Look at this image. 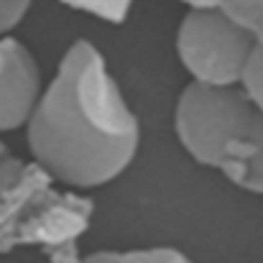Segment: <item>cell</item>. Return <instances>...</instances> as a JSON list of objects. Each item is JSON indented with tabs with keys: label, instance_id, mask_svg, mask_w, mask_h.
I'll use <instances>...</instances> for the list:
<instances>
[{
	"label": "cell",
	"instance_id": "30bf717a",
	"mask_svg": "<svg viewBox=\"0 0 263 263\" xmlns=\"http://www.w3.org/2000/svg\"><path fill=\"white\" fill-rule=\"evenodd\" d=\"M243 89H246V95L256 102V107L263 112V49H258V51L253 54V62H251V67H248Z\"/></svg>",
	"mask_w": 263,
	"mask_h": 263
},
{
	"label": "cell",
	"instance_id": "5b68a950",
	"mask_svg": "<svg viewBox=\"0 0 263 263\" xmlns=\"http://www.w3.org/2000/svg\"><path fill=\"white\" fill-rule=\"evenodd\" d=\"M41 92L44 80L31 49L13 36H0V133L26 128Z\"/></svg>",
	"mask_w": 263,
	"mask_h": 263
},
{
	"label": "cell",
	"instance_id": "3957f363",
	"mask_svg": "<svg viewBox=\"0 0 263 263\" xmlns=\"http://www.w3.org/2000/svg\"><path fill=\"white\" fill-rule=\"evenodd\" d=\"M174 133L199 166L263 197V112L243 87L186 85L174 107Z\"/></svg>",
	"mask_w": 263,
	"mask_h": 263
},
{
	"label": "cell",
	"instance_id": "9c48e42d",
	"mask_svg": "<svg viewBox=\"0 0 263 263\" xmlns=\"http://www.w3.org/2000/svg\"><path fill=\"white\" fill-rule=\"evenodd\" d=\"M33 0H0V36H10V31L26 18Z\"/></svg>",
	"mask_w": 263,
	"mask_h": 263
},
{
	"label": "cell",
	"instance_id": "6da1fadb",
	"mask_svg": "<svg viewBox=\"0 0 263 263\" xmlns=\"http://www.w3.org/2000/svg\"><path fill=\"white\" fill-rule=\"evenodd\" d=\"M31 159L59 184L89 192L130 169L141 123L92 41H74L26 123Z\"/></svg>",
	"mask_w": 263,
	"mask_h": 263
},
{
	"label": "cell",
	"instance_id": "8992f818",
	"mask_svg": "<svg viewBox=\"0 0 263 263\" xmlns=\"http://www.w3.org/2000/svg\"><path fill=\"white\" fill-rule=\"evenodd\" d=\"M80 263H194L179 248H128V251H95L82 256Z\"/></svg>",
	"mask_w": 263,
	"mask_h": 263
},
{
	"label": "cell",
	"instance_id": "7c38bea8",
	"mask_svg": "<svg viewBox=\"0 0 263 263\" xmlns=\"http://www.w3.org/2000/svg\"><path fill=\"white\" fill-rule=\"evenodd\" d=\"M8 154H10V151H8V146L3 143V133H0V159H3V156H8Z\"/></svg>",
	"mask_w": 263,
	"mask_h": 263
},
{
	"label": "cell",
	"instance_id": "7a4b0ae2",
	"mask_svg": "<svg viewBox=\"0 0 263 263\" xmlns=\"http://www.w3.org/2000/svg\"><path fill=\"white\" fill-rule=\"evenodd\" d=\"M95 202L59 184L33 159H0V253L39 251L49 263H80Z\"/></svg>",
	"mask_w": 263,
	"mask_h": 263
},
{
	"label": "cell",
	"instance_id": "277c9868",
	"mask_svg": "<svg viewBox=\"0 0 263 263\" xmlns=\"http://www.w3.org/2000/svg\"><path fill=\"white\" fill-rule=\"evenodd\" d=\"M258 44L225 8H186L176 28V57L192 85L243 87Z\"/></svg>",
	"mask_w": 263,
	"mask_h": 263
},
{
	"label": "cell",
	"instance_id": "8fae6325",
	"mask_svg": "<svg viewBox=\"0 0 263 263\" xmlns=\"http://www.w3.org/2000/svg\"><path fill=\"white\" fill-rule=\"evenodd\" d=\"M184 3L186 8H235V5H243V3H253V0H179Z\"/></svg>",
	"mask_w": 263,
	"mask_h": 263
},
{
	"label": "cell",
	"instance_id": "52a82bcc",
	"mask_svg": "<svg viewBox=\"0 0 263 263\" xmlns=\"http://www.w3.org/2000/svg\"><path fill=\"white\" fill-rule=\"evenodd\" d=\"M62 5L72 8V10H80V13H87L92 18H100L105 23H123L133 8L136 0H59Z\"/></svg>",
	"mask_w": 263,
	"mask_h": 263
},
{
	"label": "cell",
	"instance_id": "ba28073f",
	"mask_svg": "<svg viewBox=\"0 0 263 263\" xmlns=\"http://www.w3.org/2000/svg\"><path fill=\"white\" fill-rule=\"evenodd\" d=\"M256 39L258 49H263V0H253V3H243L235 8H228Z\"/></svg>",
	"mask_w": 263,
	"mask_h": 263
}]
</instances>
